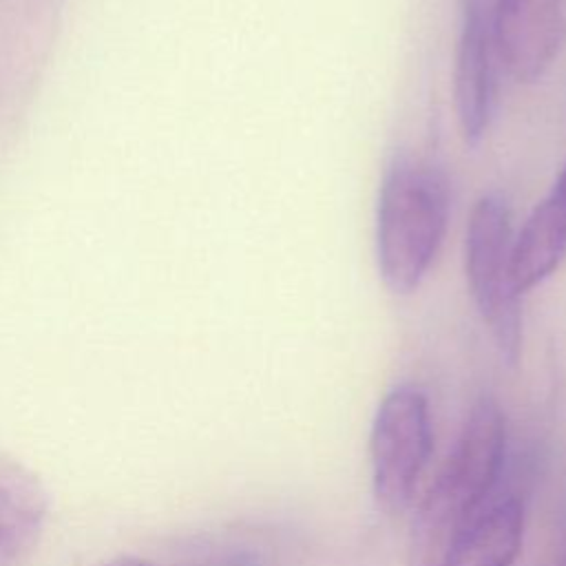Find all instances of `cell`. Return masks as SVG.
<instances>
[{
  "instance_id": "obj_1",
  "label": "cell",
  "mask_w": 566,
  "mask_h": 566,
  "mask_svg": "<svg viewBox=\"0 0 566 566\" xmlns=\"http://www.w3.org/2000/svg\"><path fill=\"white\" fill-rule=\"evenodd\" d=\"M504 447L502 409L484 396L473 405L451 455L416 513L413 566H438L484 511V500L504 464Z\"/></svg>"
},
{
  "instance_id": "obj_2",
  "label": "cell",
  "mask_w": 566,
  "mask_h": 566,
  "mask_svg": "<svg viewBox=\"0 0 566 566\" xmlns=\"http://www.w3.org/2000/svg\"><path fill=\"white\" fill-rule=\"evenodd\" d=\"M449 223V188L442 172L409 155H396L382 172L376 206V261L387 290L411 294L433 265Z\"/></svg>"
},
{
  "instance_id": "obj_3",
  "label": "cell",
  "mask_w": 566,
  "mask_h": 566,
  "mask_svg": "<svg viewBox=\"0 0 566 566\" xmlns=\"http://www.w3.org/2000/svg\"><path fill=\"white\" fill-rule=\"evenodd\" d=\"M464 270L473 303L500 358L515 367L522 354V292L513 279L511 208L497 192L482 195L469 217Z\"/></svg>"
},
{
  "instance_id": "obj_4",
  "label": "cell",
  "mask_w": 566,
  "mask_h": 566,
  "mask_svg": "<svg viewBox=\"0 0 566 566\" xmlns=\"http://www.w3.org/2000/svg\"><path fill=\"white\" fill-rule=\"evenodd\" d=\"M429 405L420 389L396 387L378 405L369 431L371 486L378 506L402 513L431 458Z\"/></svg>"
},
{
  "instance_id": "obj_5",
  "label": "cell",
  "mask_w": 566,
  "mask_h": 566,
  "mask_svg": "<svg viewBox=\"0 0 566 566\" xmlns=\"http://www.w3.org/2000/svg\"><path fill=\"white\" fill-rule=\"evenodd\" d=\"M495 0H460V29L453 64V102L467 146H478L497 106L500 55L493 29Z\"/></svg>"
},
{
  "instance_id": "obj_6",
  "label": "cell",
  "mask_w": 566,
  "mask_h": 566,
  "mask_svg": "<svg viewBox=\"0 0 566 566\" xmlns=\"http://www.w3.org/2000/svg\"><path fill=\"white\" fill-rule=\"evenodd\" d=\"M500 64L522 84L542 80L566 42V0H495Z\"/></svg>"
},
{
  "instance_id": "obj_7",
  "label": "cell",
  "mask_w": 566,
  "mask_h": 566,
  "mask_svg": "<svg viewBox=\"0 0 566 566\" xmlns=\"http://www.w3.org/2000/svg\"><path fill=\"white\" fill-rule=\"evenodd\" d=\"M49 500L38 475L0 451V566H22L35 551Z\"/></svg>"
},
{
  "instance_id": "obj_8",
  "label": "cell",
  "mask_w": 566,
  "mask_h": 566,
  "mask_svg": "<svg viewBox=\"0 0 566 566\" xmlns=\"http://www.w3.org/2000/svg\"><path fill=\"white\" fill-rule=\"evenodd\" d=\"M566 259V166L513 237V279L522 294L544 283Z\"/></svg>"
},
{
  "instance_id": "obj_9",
  "label": "cell",
  "mask_w": 566,
  "mask_h": 566,
  "mask_svg": "<svg viewBox=\"0 0 566 566\" xmlns=\"http://www.w3.org/2000/svg\"><path fill=\"white\" fill-rule=\"evenodd\" d=\"M524 511L513 497L484 509L438 566H513L522 551Z\"/></svg>"
},
{
  "instance_id": "obj_10",
  "label": "cell",
  "mask_w": 566,
  "mask_h": 566,
  "mask_svg": "<svg viewBox=\"0 0 566 566\" xmlns=\"http://www.w3.org/2000/svg\"><path fill=\"white\" fill-rule=\"evenodd\" d=\"M99 566H157L153 564L150 559H144V557H137V555H117Z\"/></svg>"
},
{
  "instance_id": "obj_11",
  "label": "cell",
  "mask_w": 566,
  "mask_h": 566,
  "mask_svg": "<svg viewBox=\"0 0 566 566\" xmlns=\"http://www.w3.org/2000/svg\"><path fill=\"white\" fill-rule=\"evenodd\" d=\"M557 566H566V555L559 559V564H557Z\"/></svg>"
},
{
  "instance_id": "obj_12",
  "label": "cell",
  "mask_w": 566,
  "mask_h": 566,
  "mask_svg": "<svg viewBox=\"0 0 566 566\" xmlns=\"http://www.w3.org/2000/svg\"><path fill=\"white\" fill-rule=\"evenodd\" d=\"M564 166H566V164H564Z\"/></svg>"
}]
</instances>
